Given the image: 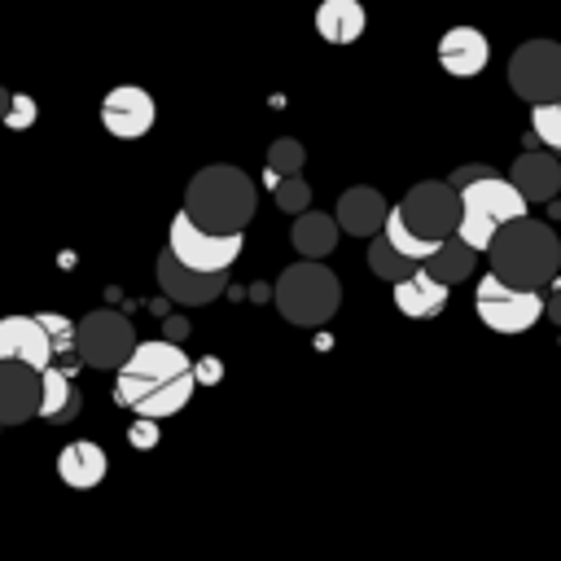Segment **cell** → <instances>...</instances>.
Wrapping results in <instances>:
<instances>
[{"label": "cell", "mask_w": 561, "mask_h": 561, "mask_svg": "<svg viewBox=\"0 0 561 561\" xmlns=\"http://www.w3.org/2000/svg\"><path fill=\"white\" fill-rule=\"evenodd\" d=\"M486 272H495L508 285L522 289H543L561 276V241L548 224L522 215L513 224H504L495 232V241L486 245Z\"/></svg>", "instance_id": "cell-1"}, {"label": "cell", "mask_w": 561, "mask_h": 561, "mask_svg": "<svg viewBox=\"0 0 561 561\" xmlns=\"http://www.w3.org/2000/svg\"><path fill=\"white\" fill-rule=\"evenodd\" d=\"M254 206H259V197H254L250 175L228 162L202 167L184 188L188 219L210 232H245V224L254 219Z\"/></svg>", "instance_id": "cell-2"}, {"label": "cell", "mask_w": 561, "mask_h": 561, "mask_svg": "<svg viewBox=\"0 0 561 561\" xmlns=\"http://www.w3.org/2000/svg\"><path fill=\"white\" fill-rule=\"evenodd\" d=\"M526 210H530V202H526V193L513 180L482 175V180H473V184L460 188V228H456V237H465L473 250L486 254V245L495 241V232L504 224L522 219Z\"/></svg>", "instance_id": "cell-3"}, {"label": "cell", "mask_w": 561, "mask_h": 561, "mask_svg": "<svg viewBox=\"0 0 561 561\" xmlns=\"http://www.w3.org/2000/svg\"><path fill=\"white\" fill-rule=\"evenodd\" d=\"M342 307V285L337 276L320 263V259H302V263H289L276 280V311L298 324V329H320L337 316Z\"/></svg>", "instance_id": "cell-4"}, {"label": "cell", "mask_w": 561, "mask_h": 561, "mask_svg": "<svg viewBox=\"0 0 561 561\" xmlns=\"http://www.w3.org/2000/svg\"><path fill=\"white\" fill-rule=\"evenodd\" d=\"M473 311L491 333L517 337L548 311V298H543V289H522V285H508L495 272H486L473 289Z\"/></svg>", "instance_id": "cell-5"}, {"label": "cell", "mask_w": 561, "mask_h": 561, "mask_svg": "<svg viewBox=\"0 0 561 561\" xmlns=\"http://www.w3.org/2000/svg\"><path fill=\"white\" fill-rule=\"evenodd\" d=\"M167 250L197 272H232L237 254H241V232H210L202 224L188 219V210L180 206L167 224Z\"/></svg>", "instance_id": "cell-6"}, {"label": "cell", "mask_w": 561, "mask_h": 561, "mask_svg": "<svg viewBox=\"0 0 561 561\" xmlns=\"http://www.w3.org/2000/svg\"><path fill=\"white\" fill-rule=\"evenodd\" d=\"M403 224L425 241H447L460 228V188L451 180H421L394 206Z\"/></svg>", "instance_id": "cell-7"}, {"label": "cell", "mask_w": 561, "mask_h": 561, "mask_svg": "<svg viewBox=\"0 0 561 561\" xmlns=\"http://www.w3.org/2000/svg\"><path fill=\"white\" fill-rule=\"evenodd\" d=\"M140 346V337H136V329H131V320L123 316V311H110V307H101V311H88L83 320H79V359L88 364V368H105V373H118L127 359H131V351Z\"/></svg>", "instance_id": "cell-8"}, {"label": "cell", "mask_w": 561, "mask_h": 561, "mask_svg": "<svg viewBox=\"0 0 561 561\" xmlns=\"http://www.w3.org/2000/svg\"><path fill=\"white\" fill-rule=\"evenodd\" d=\"M508 88L526 105L561 101V44L557 39H526L508 57Z\"/></svg>", "instance_id": "cell-9"}, {"label": "cell", "mask_w": 561, "mask_h": 561, "mask_svg": "<svg viewBox=\"0 0 561 561\" xmlns=\"http://www.w3.org/2000/svg\"><path fill=\"white\" fill-rule=\"evenodd\" d=\"M153 118H158V105L140 83H118L101 101V127L114 140H140L153 127Z\"/></svg>", "instance_id": "cell-10"}, {"label": "cell", "mask_w": 561, "mask_h": 561, "mask_svg": "<svg viewBox=\"0 0 561 561\" xmlns=\"http://www.w3.org/2000/svg\"><path fill=\"white\" fill-rule=\"evenodd\" d=\"M193 386H197V373H180V377H162L145 386H114V403H123L136 416L162 421V416H175L193 399Z\"/></svg>", "instance_id": "cell-11"}, {"label": "cell", "mask_w": 561, "mask_h": 561, "mask_svg": "<svg viewBox=\"0 0 561 561\" xmlns=\"http://www.w3.org/2000/svg\"><path fill=\"white\" fill-rule=\"evenodd\" d=\"M158 285L180 307H206L228 289V272H197V267H184L171 250H162L158 254Z\"/></svg>", "instance_id": "cell-12"}, {"label": "cell", "mask_w": 561, "mask_h": 561, "mask_svg": "<svg viewBox=\"0 0 561 561\" xmlns=\"http://www.w3.org/2000/svg\"><path fill=\"white\" fill-rule=\"evenodd\" d=\"M44 373L22 359H0V430L39 416Z\"/></svg>", "instance_id": "cell-13"}, {"label": "cell", "mask_w": 561, "mask_h": 561, "mask_svg": "<svg viewBox=\"0 0 561 561\" xmlns=\"http://www.w3.org/2000/svg\"><path fill=\"white\" fill-rule=\"evenodd\" d=\"M0 359H22L39 373L53 364V342H48V329L39 324V316H4L0 320Z\"/></svg>", "instance_id": "cell-14"}, {"label": "cell", "mask_w": 561, "mask_h": 561, "mask_svg": "<svg viewBox=\"0 0 561 561\" xmlns=\"http://www.w3.org/2000/svg\"><path fill=\"white\" fill-rule=\"evenodd\" d=\"M486 61H491V44H486V35L478 26H451V31H443V39H438V66L447 75L473 79V75L486 70Z\"/></svg>", "instance_id": "cell-15"}, {"label": "cell", "mask_w": 561, "mask_h": 561, "mask_svg": "<svg viewBox=\"0 0 561 561\" xmlns=\"http://www.w3.org/2000/svg\"><path fill=\"white\" fill-rule=\"evenodd\" d=\"M333 215H337L342 232H351V237H377L386 228V219H390V206H386V197L377 188L355 184V188H346L337 197V210Z\"/></svg>", "instance_id": "cell-16"}, {"label": "cell", "mask_w": 561, "mask_h": 561, "mask_svg": "<svg viewBox=\"0 0 561 561\" xmlns=\"http://www.w3.org/2000/svg\"><path fill=\"white\" fill-rule=\"evenodd\" d=\"M447 289H451V285H443V280L421 263L412 276L394 280V307H399L408 320H430V316H438V311L447 307Z\"/></svg>", "instance_id": "cell-17"}, {"label": "cell", "mask_w": 561, "mask_h": 561, "mask_svg": "<svg viewBox=\"0 0 561 561\" xmlns=\"http://www.w3.org/2000/svg\"><path fill=\"white\" fill-rule=\"evenodd\" d=\"M508 180L526 193V202H548L561 193V162L552 149L548 153H522V158H513Z\"/></svg>", "instance_id": "cell-18"}, {"label": "cell", "mask_w": 561, "mask_h": 561, "mask_svg": "<svg viewBox=\"0 0 561 561\" xmlns=\"http://www.w3.org/2000/svg\"><path fill=\"white\" fill-rule=\"evenodd\" d=\"M110 473V456L92 443V438H79V443H66L61 456H57V478L75 491H92L101 478Z\"/></svg>", "instance_id": "cell-19"}, {"label": "cell", "mask_w": 561, "mask_h": 561, "mask_svg": "<svg viewBox=\"0 0 561 561\" xmlns=\"http://www.w3.org/2000/svg\"><path fill=\"white\" fill-rule=\"evenodd\" d=\"M79 386H75V373H66L61 364H48L44 368V394H39V421L48 425H66L79 416Z\"/></svg>", "instance_id": "cell-20"}, {"label": "cell", "mask_w": 561, "mask_h": 561, "mask_svg": "<svg viewBox=\"0 0 561 561\" xmlns=\"http://www.w3.org/2000/svg\"><path fill=\"white\" fill-rule=\"evenodd\" d=\"M368 26V13L359 0H320L316 4V31L324 44H355Z\"/></svg>", "instance_id": "cell-21"}, {"label": "cell", "mask_w": 561, "mask_h": 561, "mask_svg": "<svg viewBox=\"0 0 561 561\" xmlns=\"http://www.w3.org/2000/svg\"><path fill=\"white\" fill-rule=\"evenodd\" d=\"M337 237H342V224H337V215H324V210H302L289 228V241L302 259H329Z\"/></svg>", "instance_id": "cell-22"}, {"label": "cell", "mask_w": 561, "mask_h": 561, "mask_svg": "<svg viewBox=\"0 0 561 561\" xmlns=\"http://www.w3.org/2000/svg\"><path fill=\"white\" fill-rule=\"evenodd\" d=\"M478 254H482V250H473L465 237H447V241L434 250V259H425V267H430V272H434L443 285H456V280L473 276Z\"/></svg>", "instance_id": "cell-23"}, {"label": "cell", "mask_w": 561, "mask_h": 561, "mask_svg": "<svg viewBox=\"0 0 561 561\" xmlns=\"http://www.w3.org/2000/svg\"><path fill=\"white\" fill-rule=\"evenodd\" d=\"M416 267H421V263H416V259H408V254H403L386 232H377V237L368 241V272H373V276H381V280H390V285H394V280L412 276Z\"/></svg>", "instance_id": "cell-24"}, {"label": "cell", "mask_w": 561, "mask_h": 561, "mask_svg": "<svg viewBox=\"0 0 561 561\" xmlns=\"http://www.w3.org/2000/svg\"><path fill=\"white\" fill-rule=\"evenodd\" d=\"M381 232H386V237H390V241H394V245H399L408 259H416V263L434 259V250L443 245V241H425V237H416V232L403 224V215H399L394 206H390V219H386V228H381Z\"/></svg>", "instance_id": "cell-25"}, {"label": "cell", "mask_w": 561, "mask_h": 561, "mask_svg": "<svg viewBox=\"0 0 561 561\" xmlns=\"http://www.w3.org/2000/svg\"><path fill=\"white\" fill-rule=\"evenodd\" d=\"M302 162H307V149H302L294 136H280V140L267 145V180H272V184H276L280 175H298Z\"/></svg>", "instance_id": "cell-26"}, {"label": "cell", "mask_w": 561, "mask_h": 561, "mask_svg": "<svg viewBox=\"0 0 561 561\" xmlns=\"http://www.w3.org/2000/svg\"><path fill=\"white\" fill-rule=\"evenodd\" d=\"M530 131L543 140V149L561 153V101H548V105H530Z\"/></svg>", "instance_id": "cell-27"}, {"label": "cell", "mask_w": 561, "mask_h": 561, "mask_svg": "<svg viewBox=\"0 0 561 561\" xmlns=\"http://www.w3.org/2000/svg\"><path fill=\"white\" fill-rule=\"evenodd\" d=\"M272 188H276V206H280L285 215H302V210H311V188H307L302 175H280Z\"/></svg>", "instance_id": "cell-28"}, {"label": "cell", "mask_w": 561, "mask_h": 561, "mask_svg": "<svg viewBox=\"0 0 561 561\" xmlns=\"http://www.w3.org/2000/svg\"><path fill=\"white\" fill-rule=\"evenodd\" d=\"M35 118H39V105H35V96H26V92H13V105H9V114H4V127H9V131H26Z\"/></svg>", "instance_id": "cell-29"}, {"label": "cell", "mask_w": 561, "mask_h": 561, "mask_svg": "<svg viewBox=\"0 0 561 561\" xmlns=\"http://www.w3.org/2000/svg\"><path fill=\"white\" fill-rule=\"evenodd\" d=\"M127 438H131V447H153V443H158V430H153V421H149V416H140V421L131 425V434H127Z\"/></svg>", "instance_id": "cell-30"}, {"label": "cell", "mask_w": 561, "mask_h": 561, "mask_svg": "<svg viewBox=\"0 0 561 561\" xmlns=\"http://www.w3.org/2000/svg\"><path fill=\"white\" fill-rule=\"evenodd\" d=\"M482 175H495L486 162H473V167H460V171H451V184L456 188H465V184H473V180H482Z\"/></svg>", "instance_id": "cell-31"}, {"label": "cell", "mask_w": 561, "mask_h": 561, "mask_svg": "<svg viewBox=\"0 0 561 561\" xmlns=\"http://www.w3.org/2000/svg\"><path fill=\"white\" fill-rule=\"evenodd\" d=\"M219 368H224V364H219V359H210V355H206L202 364H193V373H197V381H206V386H210V381H219Z\"/></svg>", "instance_id": "cell-32"}, {"label": "cell", "mask_w": 561, "mask_h": 561, "mask_svg": "<svg viewBox=\"0 0 561 561\" xmlns=\"http://www.w3.org/2000/svg\"><path fill=\"white\" fill-rule=\"evenodd\" d=\"M552 285H557V289H552V294H548V311H543V316H548V320H552V324H561V276H557V280H552Z\"/></svg>", "instance_id": "cell-33"}, {"label": "cell", "mask_w": 561, "mask_h": 561, "mask_svg": "<svg viewBox=\"0 0 561 561\" xmlns=\"http://www.w3.org/2000/svg\"><path fill=\"white\" fill-rule=\"evenodd\" d=\"M162 333H167L171 342H184V337H188V324H184V320H167V329H162Z\"/></svg>", "instance_id": "cell-34"}, {"label": "cell", "mask_w": 561, "mask_h": 561, "mask_svg": "<svg viewBox=\"0 0 561 561\" xmlns=\"http://www.w3.org/2000/svg\"><path fill=\"white\" fill-rule=\"evenodd\" d=\"M9 105H13V88H4V83H0V123H4V114H9Z\"/></svg>", "instance_id": "cell-35"}]
</instances>
